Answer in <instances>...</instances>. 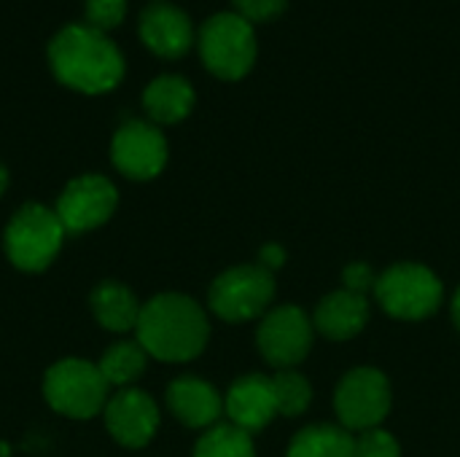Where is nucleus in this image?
I'll list each match as a JSON object with an SVG mask.
<instances>
[{"instance_id":"obj_19","label":"nucleus","mask_w":460,"mask_h":457,"mask_svg":"<svg viewBox=\"0 0 460 457\" xmlns=\"http://www.w3.org/2000/svg\"><path fill=\"white\" fill-rule=\"evenodd\" d=\"M356 439L337 426H310L299 431L288 447V457H353Z\"/></svg>"},{"instance_id":"obj_15","label":"nucleus","mask_w":460,"mask_h":457,"mask_svg":"<svg viewBox=\"0 0 460 457\" xmlns=\"http://www.w3.org/2000/svg\"><path fill=\"white\" fill-rule=\"evenodd\" d=\"M167 404H170L172 415L189 428H208L224 412V401L216 393V388L197 377L175 380L167 388Z\"/></svg>"},{"instance_id":"obj_29","label":"nucleus","mask_w":460,"mask_h":457,"mask_svg":"<svg viewBox=\"0 0 460 457\" xmlns=\"http://www.w3.org/2000/svg\"><path fill=\"white\" fill-rule=\"evenodd\" d=\"M5 186H8V172H5V167L0 164V197H3V191H5Z\"/></svg>"},{"instance_id":"obj_17","label":"nucleus","mask_w":460,"mask_h":457,"mask_svg":"<svg viewBox=\"0 0 460 457\" xmlns=\"http://www.w3.org/2000/svg\"><path fill=\"white\" fill-rule=\"evenodd\" d=\"M143 108L156 124H178L194 108V89L181 75H159L143 92Z\"/></svg>"},{"instance_id":"obj_27","label":"nucleus","mask_w":460,"mask_h":457,"mask_svg":"<svg viewBox=\"0 0 460 457\" xmlns=\"http://www.w3.org/2000/svg\"><path fill=\"white\" fill-rule=\"evenodd\" d=\"M261 267L264 269H270V272H275L283 261H286V253H283V248L280 245H267L264 250H261Z\"/></svg>"},{"instance_id":"obj_2","label":"nucleus","mask_w":460,"mask_h":457,"mask_svg":"<svg viewBox=\"0 0 460 457\" xmlns=\"http://www.w3.org/2000/svg\"><path fill=\"white\" fill-rule=\"evenodd\" d=\"M140 347L170 364H183L197 358L210 337L208 318L197 302L181 294H162L140 310L137 321Z\"/></svg>"},{"instance_id":"obj_25","label":"nucleus","mask_w":460,"mask_h":457,"mask_svg":"<svg viewBox=\"0 0 460 457\" xmlns=\"http://www.w3.org/2000/svg\"><path fill=\"white\" fill-rule=\"evenodd\" d=\"M288 0H234V13H240L245 22H272L286 11Z\"/></svg>"},{"instance_id":"obj_18","label":"nucleus","mask_w":460,"mask_h":457,"mask_svg":"<svg viewBox=\"0 0 460 457\" xmlns=\"http://www.w3.org/2000/svg\"><path fill=\"white\" fill-rule=\"evenodd\" d=\"M140 304L135 299V294L113 280L100 283L92 294V312L97 318V323L102 329L111 331H129L137 329L140 321Z\"/></svg>"},{"instance_id":"obj_9","label":"nucleus","mask_w":460,"mask_h":457,"mask_svg":"<svg viewBox=\"0 0 460 457\" xmlns=\"http://www.w3.org/2000/svg\"><path fill=\"white\" fill-rule=\"evenodd\" d=\"M256 342H259V350L267 364H272L278 369H291L299 361H305V356L313 347L310 318L294 304L278 307L264 315Z\"/></svg>"},{"instance_id":"obj_11","label":"nucleus","mask_w":460,"mask_h":457,"mask_svg":"<svg viewBox=\"0 0 460 457\" xmlns=\"http://www.w3.org/2000/svg\"><path fill=\"white\" fill-rule=\"evenodd\" d=\"M111 156L119 172L135 180L156 178L167 164V140L164 135L146 121H127L111 145Z\"/></svg>"},{"instance_id":"obj_5","label":"nucleus","mask_w":460,"mask_h":457,"mask_svg":"<svg viewBox=\"0 0 460 457\" xmlns=\"http://www.w3.org/2000/svg\"><path fill=\"white\" fill-rule=\"evenodd\" d=\"M65 226L54 210L24 205L5 229V253L13 267L24 272L46 269L62 248Z\"/></svg>"},{"instance_id":"obj_24","label":"nucleus","mask_w":460,"mask_h":457,"mask_svg":"<svg viewBox=\"0 0 460 457\" xmlns=\"http://www.w3.org/2000/svg\"><path fill=\"white\" fill-rule=\"evenodd\" d=\"M127 0H86V22L89 27L105 32L124 22Z\"/></svg>"},{"instance_id":"obj_3","label":"nucleus","mask_w":460,"mask_h":457,"mask_svg":"<svg viewBox=\"0 0 460 457\" xmlns=\"http://www.w3.org/2000/svg\"><path fill=\"white\" fill-rule=\"evenodd\" d=\"M199 57L205 67L224 81H240L256 62V32L253 24L240 13H213L199 30Z\"/></svg>"},{"instance_id":"obj_4","label":"nucleus","mask_w":460,"mask_h":457,"mask_svg":"<svg viewBox=\"0 0 460 457\" xmlns=\"http://www.w3.org/2000/svg\"><path fill=\"white\" fill-rule=\"evenodd\" d=\"M43 396L54 412L73 420H89L97 412H102L108 382L94 364L67 358L46 372Z\"/></svg>"},{"instance_id":"obj_23","label":"nucleus","mask_w":460,"mask_h":457,"mask_svg":"<svg viewBox=\"0 0 460 457\" xmlns=\"http://www.w3.org/2000/svg\"><path fill=\"white\" fill-rule=\"evenodd\" d=\"M399 442L383 428L361 431L353 444V457H399Z\"/></svg>"},{"instance_id":"obj_16","label":"nucleus","mask_w":460,"mask_h":457,"mask_svg":"<svg viewBox=\"0 0 460 457\" xmlns=\"http://www.w3.org/2000/svg\"><path fill=\"white\" fill-rule=\"evenodd\" d=\"M367 321H369L367 296L353 294L348 288L329 294L315 310V329L334 342L356 337L367 326Z\"/></svg>"},{"instance_id":"obj_28","label":"nucleus","mask_w":460,"mask_h":457,"mask_svg":"<svg viewBox=\"0 0 460 457\" xmlns=\"http://www.w3.org/2000/svg\"><path fill=\"white\" fill-rule=\"evenodd\" d=\"M453 318H456V326L460 329V291L456 294V302H453Z\"/></svg>"},{"instance_id":"obj_21","label":"nucleus","mask_w":460,"mask_h":457,"mask_svg":"<svg viewBox=\"0 0 460 457\" xmlns=\"http://www.w3.org/2000/svg\"><path fill=\"white\" fill-rule=\"evenodd\" d=\"M194 457H256L251 434L240 431L237 426H216L199 442Z\"/></svg>"},{"instance_id":"obj_1","label":"nucleus","mask_w":460,"mask_h":457,"mask_svg":"<svg viewBox=\"0 0 460 457\" xmlns=\"http://www.w3.org/2000/svg\"><path fill=\"white\" fill-rule=\"evenodd\" d=\"M49 65L59 83L84 94L111 92L124 78L121 51L105 32L89 24L59 30L49 43Z\"/></svg>"},{"instance_id":"obj_14","label":"nucleus","mask_w":460,"mask_h":457,"mask_svg":"<svg viewBox=\"0 0 460 457\" xmlns=\"http://www.w3.org/2000/svg\"><path fill=\"white\" fill-rule=\"evenodd\" d=\"M224 409H226L232 426H237L240 431H245V434L261 431L264 426L272 423L275 415H280L272 377L251 374V377L237 380L226 393Z\"/></svg>"},{"instance_id":"obj_13","label":"nucleus","mask_w":460,"mask_h":457,"mask_svg":"<svg viewBox=\"0 0 460 457\" xmlns=\"http://www.w3.org/2000/svg\"><path fill=\"white\" fill-rule=\"evenodd\" d=\"M140 40L164 59L183 57L194 43V27L186 11L170 3H154L140 13Z\"/></svg>"},{"instance_id":"obj_22","label":"nucleus","mask_w":460,"mask_h":457,"mask_svg":"<svg viewBox=\"0 0 460 457\" xmlns=\"http://www.w3.org/2000/svg\"><path fill=\"white\" fill-rule=\"evenodd\" d=\"M272 385H275V396H278L280 415L296 417V415H302L310 407L313 391H310V382L302 374H296L291 369H280L272 377Z\"/></svg>"},{"instance_id":"obj_20","label":"nucleus","mask_w":460,"mask_h":457,"mask_svg":"<svg viewBox=\"0 0 460 457\" xmlns=\"http://www.w3.org/2000/svg\"><path fill=\"white\" fill-rule=\"evenodd\" d=\"M146 358L148 353L140 347V342H119L102 356L97 369L108 385H129L143 374Z\"/></svg>"},{"instance_id":"obj_6","label":"nucleus","mask_w":460,"mask_h":457,"mask_svg":"<svg viewBox=\"0 0 460 457\" xmlns=\"http://www.w3.org/2000/svg\"><path fill=\"white\" fill-rule=\"evenodd\" d=\"M375 296L388 315L399 321H423L437 312L442 302V283L420 264H399L377 277Z\"/></svg>"},{"instance_id":"obj_7","label":"nucleus","mask_w":460,"mask_h":457,"mask_svg":"<svg viewBox=\"0 0 460 457\" xmlns=\"http://www.w3.org/2000/svg\"><path fill=\"white\" fill-rule=\"evenodd\" d=\"M275 299V277L270 269L234 267L216 277L210 288V310L229 323L253 321L267 312Z\"/></svg>"},{"instance_id":"obj_8","label":"nucleus","mask_w":460,"mask_h":457,"mask_svg":"<svg viewBox=\"0 0 460 457\" xmlns=\"http://www.w3.org/2000/svg\"><path fill=\"white\" fill-rule=\"evenodd\" d=\"M337 417L345 431H369L380 428L391 409V385L383 372L361 366L353 369L337 388L334 396Z\"/></svg>"},{"instance_id":"obj_10","label":"nucleus","mask_w":460,"mask_h":457,"mask_svg":"<svg viewBox=\"0 0 460 457\" xmlns=\"http://www.w3.org/2000/svg\"><path fill=\"white\" fill-rule=\"evenodd\" d=\"M116 186L102 175H81L67 183L57 202V218L65 232H89L102 226L116 210Z\"/></svg>"},{"instance_id":"obj_12","label":"nucleus","mask_w":460,"mask_h":457,"mask_svg":"<svg viewBox=\"0 0 460 457\" xmlns=\"http://www.w3.org/2000/svg\"><path fill=\"white\" fill-rule=\"evenodd\" d=\"M105 426L119 444L137 450L154 439L159 428V409L143 391L127 388L105 404Z\"/></svg>"},{"instance_id":"obj_26","label":"nucleus","mask_w":460,"mask_h":457,"mask_svg":"<svg viewBox=\"0 0 460 457\" xmlns=\"http://www.w3.org/2000/svg\"><path fill=\"white\" fill-rule=\"evenodd\" d=\"M342 280H345V288H348V291L361 294V296H367V291L375 288V283H377L372 267H367V264H350V267L345 269Z\"/></svg>"}]
</instances>
